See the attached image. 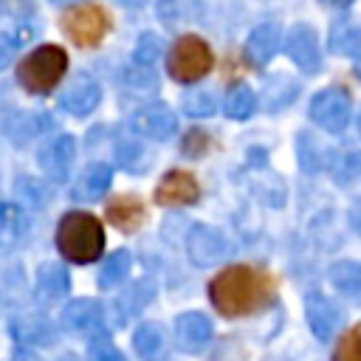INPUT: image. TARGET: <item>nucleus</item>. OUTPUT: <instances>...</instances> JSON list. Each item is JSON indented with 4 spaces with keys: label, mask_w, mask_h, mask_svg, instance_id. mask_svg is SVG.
Here are the masks:
<instances>
[{
    "label": "nucleus",
    "mask_w": 361,
    "mask_h": 361,
    "mask_svg": "<svg viewBox=\"0 0 361 361\" xmlns=\"http://www.w3.org/2000/svg\"><path fill=\"white\" fill-rule=\"evenodd\" d=\"M133 130L149 141H166L178 130V116L166 104H147L133 116Z\"/></svg>",
    "instance_id": "9"
},
{
    "label": "nucleus",
    "mask_w": 361,
    "mask_h": 361,
    "mask_svg": "<svg viewBox=\"0 0 361 361\" xmlns=\"http://www.w3.org/2000/svg\"><path fill=\"white\" fill-rule=\"evenodd\" d=\"M121 6H127V8H138V6H144L147 0H118Z\"/></svg>",
    "instance_id": "40"
},
{
    "label": "nucleus",
    "mask_w": 361,
    "mask_h": 361,
    "mask_svg": "<svg viewBox=\"0 0 361 361\" xmlns=\"http://www.w3.org/2000/svg\"><path fill=\"white\" fill-rule=\"evenodd\" d=\"M76 158V141L73 135H56L39 149V166L51 180H68L71 166Z\"/></svg>",
    "instance_id": "10"
},
{
    "label": "nucleus",
    "mask_w": 361,
    "mask_h": 361,
    "mask_svg": "<svg viewBox=\"0 0 361 361\" xmlns=\"http://www.w3.org/2000/svg\"><path fill=\"white\" fill-rule=\"evenodd\" d=\"M212 322L203 313H183L175 322V344L183 353H200L212 341Z\"/></svg>",
    "instance_id": "14"
},
{
    "label": "nucleus",
    "mask_w": 361,
    "mask_h": 361,
    "mask_svg": "<svg viewBox=\"0 0 361 361\" xmlns=\"http://www.w3.org/2000/svg\"><path fill=\"white\" fill-rule=\"evenodd\" d=\"M11 361H42L39 355H34V353H17Z\"/></svg>",
    "instance_id": "39"
},
{
    "label": "nucleus",
    "mask_w": 361,
    "mask_h": 361,
    "mask_svg": "<svg viewBox=\"0 0 361 361\" xmlns=\"http://www.w3.org/2000/svg\"><path fill=\"white\" fill-rule=\"evenodd\" d=\"M178 3H180V0H161V3H158V17H161L164 23H175L178 14H180Z\"/></svg>",
    "instance_id": "35"
},
{
    "label": "nucleus",
    "mask_w": 361,
    "mask_h": 361,
    "mask_svg": "<svg viewBox=\"0 0 361 361\" xmlns=\"http://www.w3.org/2000/svg\"><path fill=\"white\" fill-rule=\"evenodd\" d=\"M350 223H353V228L361 234V203L353 206V212H350Z\"/></svg>",
    "instance_id": "37"
},
{
    "label": "nucleus",
    "mask_w": 361,
    "mask_h": 361,
    "mask_svg": "<svg viewBox=\"0 0 361 361\" xmlns=\"http://www.w3.org/2000/svg\"><path fill=\"white\" fill-rule=\"evenodd\" d=\"M87 361H124V355L118 353V347H116L107 336H96V338L90 341Z\"/></svg>",
    "instance_id": "31"
},
{
    "label": "nucleus",
    "mask_w": 361,
    "mask_h": 361,
    "mask_svg": "<svg viewBox=\"0 0 361 361\" xmlns=\"http://www.w3.org/2000/svg\"><path fill=\"white\" fill-rule=\"evenodd\" d=\"M56 248L71 262H96L104 248V228L90 212H68L56 226Z\"/></svg>",
    "instance_id": "2"
},
{
    "label": "nucleus",
    "mask_w": 361,
    "mask_h": 361,
    "mask_svg": "<svg viewBox=\"0 0 361 361\" xmlns=\"http://www.w3.org/2000/svg\"><path fill=\"white\" fill-rule=\"evenodd\" d=\"M68 271L62 268V265H54V262H45V265H39V271H37V288H39V293H45L48 299H56V296H62V293H68Z\"/></svg>",
    "instance_id": "22"
},
{
    "label": "nucleus",
    "mask_w": 361,
    "mask_h": 361,
    "mask_svg": "<svg viewBox=\"0 0 361 361\" xmlns=\"http://www.w3.org/2000/svg\"><path fill=\"white\" fill-rule=\"evenodd\" d=\"M223 110H226V116H228V118H237V121L248 118V116L257 110V96H254V90H251V87H245V85L231 87V90H228V96L223 99Z\"/></svg>",
    "instance_id": "23"
},
{
    "label": "nucleus",
    "mask_w": 361,
    "mask_h": 361,
    "mask_svg": "<svg viewBox=\"0 0 361 361\" xmlns=\"http://www.w3.org/2000/svg\"><path fill=\"white\" fill-rule=\"evenodd\" d=\"M333 361H361V322L338 338L333 350Z\"/></svg>",
    "instance_id": "26"
},
{
    "label": "nucleus",
    "mask_w": 361,
    "mask_h": 361,
    "mask_svg": "<svg viewBox=\"0 0 361 361\" xmlns=\"http://www.w3.org/2000/svg\"><path fill=\"white\" fill-rule=\"evenodd\" d=\"M102 307L93 299H76L62 310V324L73 333H96L102 327Z\"/></svg>",
    "instance_id": "17"
},
{
    "label": "nucleus",
    "mask_w": 361,
    "mask_h": 361,
    "mask_svg": "<svg viewBox=\"0 0 361 361\" xmlns=\"http://www.w3.org/2000/svg\"><path fill=\"white\" fill-rule=\"evenodd\" d=\"M133 347L144 361H161L164 350H166V330L155 322H147L135 330L133 336Z\"/></svg>",
    "instance_id": "19"
},
{
    "label": "nucleus",
    "mask_w": 361,
    "mask_h": 361,
    "mask_svg": "<svg viewBox=\"0 0 361 361\" xmlns=\"http://www.w3.org/2000/svg\"><path fill=\"white\" fill-rule=\"evenodd\" d=\"M56 6H73V3H79V0H54Z\"/></svg>",
    "instance_id": "42"
},
{
    "label": "nucleus",
    "mask_w": 361,
    "mask_h": 361,
    "mask_svg": "<svg viewBox=\"0 0 361 361\" xmlns=\"http://www.w3.org/2000/svg\"><path fill=\"white\" fill-rule=\"evenodd\" d=\"M305 316L319 338H330L341 324V307L324 293H310L305 299Z\"/></svg>",
    "instance_id": "13"
},
{
    "label": "nucleus",
    "mask_w": 361,
    "mask_h": 361,
    "mask_svg": "<svg viewBox=\"0 0 361 361\" xmlns=\"http://www.w3.org/2000/svg\"><path fill=\"white\" fill-rule=\"evenodd\" d=\"M330 282L344 293H361V262L341 259L330 268Z\"/></svg>",
    "instance_id": "25"
},
{
    "label": "nucleus",
    "mask_w": 361,
    "mask_h": 361,
    "mask_svg": "<svg viewBox=\"0 0 361 361\" xmlns=\"http://www.w3.org/2000/svg\"><path fill=\"white\" fill-rule=\"evenodd\" d=\"M99 102H102V87H99V82H96L93 76H87V73H79V76L62 90V96H59L62 110H68L71 116H87V113H93V110L99 107Z\"/></svg>",
    "instance_id": "11"
},
{
    "label": "nucleus",
    "mask_w": 361,
    "mask_h": 361,
    "mask_svg": "<svg viewBox=\"0 0 361 361\" xmlns=\"http://www.w3.org/2000/svg\"><path fill=\"white\" fill-rule=\"evenodd\" d=\"M353 102L344 87H324L310 99V118L327 133H341L350 124Z\"/></svg>",
    "instance_id": "6"
},
{
    "label": "nucleus",
    "mask_w": 361,
    "mask_h": 361,
    "mask_svg": "<svg viewBox=\"0 0 361 361\" xmlns=\"http://www.w3.org/2000/svg\"><path fill=\"white\" fill-rule=\"evenodd\" d=\"M68 71V54L59 45H39L17 65V82L28 93H51Z\"/></svg>",
    "instance_id": "3"
},
{
    "label": "nucleus",
    "mask_w": 361,
    "mask_h": 361,
    "mask_svg": "<svg viewBox=\"0 0 361 361\" xmlns=\"http://www.w3.org/2000/svg\"><path fill=\"white\" fill-rule=\"evenodd\" d=\"M358 130H361V113H358Z\"/></svg>",
    "instance_id": "43"
},
{
    "label": "nucleus",
    "mask_w": 361,
    "mask_h": 361,
    "mask_svg": "<svg viewBox=\"0 0 361 361\" xmlns=\"http://www.w3.org/2000/svg\"><path fill=\"white\" fill-rule=\"evenodd\" d=\"M206 149H209V135H206L203 130H192V133H186V138H183V152H186V155L197 158V155H203Z\"/></svg>",
    "instance_id": "34"
},
{
    "label": "nucleus",
    "mask_w": 361,
    "mask_h": 361,
    "mask_svg": "<svg viewBox=\"0 0 361 361\" xmlns=\"http://www.w3.org/2000/svg\"><path fill=\"white\" fill-rule=\"evenodd\" d=\"M214 107H217V102H214V93H209V90H192L183 96V110L189 116L203 118V116H212Z\"/></svg>",
    "instance_id": "28"
},
{
    "label": "nucleus",
    "mask_w": 361,
    "mask_h": 361,
    "mask_svg": "<svg viewBox=\"0 0 361 361\" xmlns=\"http://www.w3.org/2000/svg\"><path fill=\"white\" fill-rule=\"evenodd\" d=\"M279 45H282V31H279V25H276V23H259V25L248 34V39H245V59H248L254 68H265V65L276 56Z\"/></svg>",
    "instance_id": "15"
},
{
    "label": "nucleus",
    "mask_w": 361,
    "mask_h": 361,
    "mask_svg": "<svg viewBox=\"0 0 361 361\" xmlns=\"http://www.w3.org/2000/svg\"><path fill=\"white\" fill-rule=\"evenodd\" d=\"M361 172V152H350V155H344L341 161H338V166H336V178L341 180V183H347L350 178H355Z\"/></svg>",
    "instance_id": "33"
},
{
    "label": "nucleus",
    "mask_w": 361,
    "mask_h": 361,
    "mask_svg": "<svg viewBox=\"0 0 361 361\" xmlns=\"http://www.w3.org/2000/svg\"><path fill=\"white\" fill-rule=\"evenodd\" d=\"M319 3L327 8H350L353 6V0H319Z\"/></svg>",
    "instance_id": "38"
},
{
    "label": "nucleus",
    "mask_w": 361,
    "mask_h": 361,
    "mask_svg": "<svg viewBox=\"0 0 361 361\" xmlns=\"http://www.w3.org/2000/svg\"><path fill=\"white\" fill-rule=\"evenodd\" d=\"M11 333L23 347H34V344H48L51 341V324L45 319H37V316H17L11 322Z\"/></svg>",
    "instance_id": "21"
},
{
    "label": "nucleus",
    "mask_w": 361,
    "mask_h": 361,
    "mask_svg": "<svg viewBox=\"0 0 361 361\" xmlns=\"http://www.w3.org/2000/svg\"><path fill=\"white\" fill-rule=\"evenodd\" d=\"M11 51H14V45H11L8 39H3V37H0V71L11 62Z\"/></svg>",
    "instance_id": "36"
},
{
    "label": "nucleus",
    "mask_w": 361,
    "mask_h": 361,
    "mask_svg": "<svg viewBox=\"0 0 361 361\" xmlns=\"http://www.w3.org/2000/svg\"><path fill=\"white\" fill-rule=\"evenodd\" d=\"M110 180H113V172H110L107 164H90L79 175L76 189H73V197L76 200H99L110 189Z\"/></svg>",
    "instance_id": "18"
},
{
    "label": "nucleus",
    "mask_w": 361,
    "mask_h": 361,
    "mask_svg": "<svg viewBox=\"0 0 361 361\" xmlns=\"http://www.w3.org/2000/svg\"><path fill=\"white\" fill-rule=\"evenodd\" d=\"M228 254L226 237L212 226H195L189 231V257L197 265H214Z\"/></svg>",
    "instance_id": "12"
},
{
    "label": "nucleus",
    "mask_w": 361,
    "mask_h": 361,
    "mask_svg": "<svg viewBox=\"0 0 361 361\" xmlns=\"http://www.w3.org/2000/svg\"><path fill=\"white\" fill-rule=\"evenodd\" d=\"M39 121H45L42 116H37V113H25V116H14L11 121H8V133L14 135V141H25V138H31V135H37L45 124H39Z\"/></svg>",
    "instance_id": "29"
},
{
    "label": "nucleus",
    "mask_w": 361,
    "mask_h": 361,
    "mask_svg": "<svg viewBox=\"0 0 361 361\" xmlns=\"http://www.w3.org/2000/svg\"><path fill=\"white\" fill-rule=\"evenodd\" d=\"M130 254L124 251V248H118V251H113L107 259H104V265H102V271H99V288H116V285H121L124 279H127V274H130Z\"/></svg>",
    "instance_id": "24"
},
{
    "label": "nucleus",
    "mask_w": 361,
    "mask_h": 361,
    "mask_svg": "<svg viewBox=\"0 0 361 361\" xmlns=\"http://www.w3.org/2000/svg\"><path fill=\"white\" fill-rule=\"evenodd\" d=\"M104 217H107V223L116 226L118 231L133 234V231H138L141 223L147 220V209H144V203H141L138 195H118V197H113V200L107 203Z\"/></svg>",
    "instance_id": "16"
},
{
    "label": "nucleus",
    "mask_w": 361,
    "mask_h": 361,
    "mask_svg": "<svg viewBox=\"0 0 361 361\" xmlns=\"http://www.w3.org/2000/svg\"><path fill=\"white\" fill-rule=\"evenodd\" d=\"M355 76H358V79H361V51H358V54H355Z\"/></svg>",
    "instance_id": "41"
},
{
    "label": "nucleus",
    "mask_w": 361,
    "mask_h": 361,
    "mask_svg": "<svg viewBox=\"0 0 361 361\" xmlns=\"http://www.w3.org/2000/svg\"><path fill=\"white\" fill-rule=\"evenodd\" d=\"M28 231V217L17 203L0 200V245H14Z\"/></svg>",
    "instance_id": "20"
},
{
    "label": "nucleus",
    "mask_w": 361,
    "mask_h": 361,
    "mask_svg": "<svg viewBox=\"0 0 361 361\" xmlns=\"http://www.w3.org/2000/svg\"><path fill=\"white\" fill-rule=\"evenodd\" d=\"M212 65H214L212 48L206 45V39H200L195 34L178 37L172 42V48H169V56H166V71L180 85H189V82L203 79L212 71Z\"/></svg>",
    "instance_id": "4"
},
{
    "label": "nucleus",
    "mask_w": 361,
    "mask_h": 361,
    "mask_svg": "<svg viewBox=\"0 0 361 361\" xmlns=\"http://www.w3.org/2000/svg\"><path fill=\"white\" fill-rule=\"evenodd\" d=\"M161 54H164V42H161V37H158V34H141L133 56H135V62H141V65H152Z\"/></svg>",
    "instance_id": "30"
},
{
    "label": "nucleus",
    "mask_w": 361,
    "mask_h": 361,
    "mask_svg": "<svg viewBox=\"0 0 361 361\" xmlns=\"http://www.w3.org/2000/svg\"><path fill=\"white\" fill-rule=\"evenodd\" d=\"M124 82L127 85H138V87H155V73L149 71V65L135 62V68L124 71Z\"/></svg>",
    "instance_id": "32"
},
{
    "label": "nucleus",
    "mask_w": 361,
    "mask_h": 361,
    "mask_svg": "<svg viewBox=\"0 0 361 361\" xmlns=\"http://www.w3.org/2000/svg\"><path fill=\"white\" fill-rule=\"evenodd\" d=\"M116 152H118L121 166L130 169V172H141V169H147V164H149L147 149H144L138 141H118Z\"/></svg>",
    "instance_id": "27"
},
{
    "label": "nucleus",
    "mask_w": 361,
    "mask_h": 361,
    "mask_svg": "<svg viewBox=\"0 0 361 361\" xmlns=\"http://www.w3.org/2000/svg\"><path fill=\"white\" fill-rule=\"evenodd\" d=\"M110 28V17L102 6L93 3H73L68 6V11L62 14V31L68 34V39L79 48H93L104 39Z\"/></svg>",
    "instance_id": "5"
},
{
    "label": "nucleus",
    "mask_w": 361,
    "mask_h": 361,
    "mask_svg": "<svg viewBox=\"0 0 361 361\" xmlns=\"http://www.w3.org/2000/svg\"><path fill=\"white\" fill-rule=\"evenodd\" d=\"M282 48L293 59V65H299L305 73L319 71V65H322V48H319V37H316V31L310 25L296 23L293 28H288V34L282 39Z\"/></svg>",
    "instance_id": "7"
},
{
    "label": "nucleus",
    "mask_w": 361,
    "mask_h": 361,
    "mask_svg": "<svg viewBox=\"0 0 361 361\" xmlns=\"http://www.w3.org/2000/svg\"><path fill=\"white\" fill-rule=\"evenodd\" d=\"M197 197H200V186H197L195 175L186 169L166 172L155 186V203H161V206H189Z\"/></svg>",
    "instance_id": "8"
},
{
    "label": "nucleus",
    "mask_w": 361,
    "mask_h": 361,
    "mask_svg": "<svg viewBox=\"0 0 361 361\" xmlns=\"http://www.w3.org/2000/svg\"><path fill=\"white\" fill-rule=\"evenodd\" d=\"M209 299L226 319L248 316L276 299V276L268 268L228 265L209 282Z\"/></svg>",
    "instance_id": "1"
}]
</instances>
